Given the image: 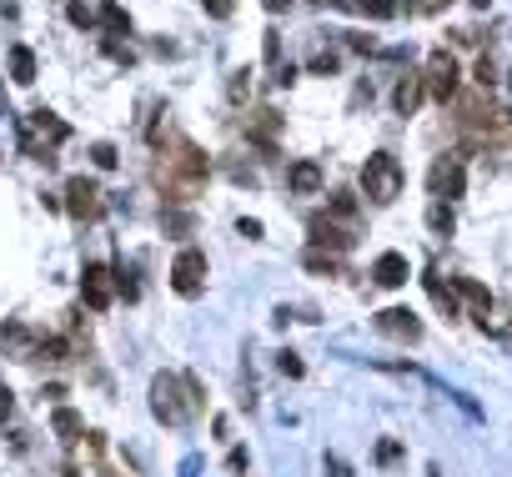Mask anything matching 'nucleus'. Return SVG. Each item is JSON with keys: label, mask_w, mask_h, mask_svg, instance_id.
<instances>
[{"label": "nucleus", "mask_w": 512, "mask_h": 477, "mask_svg": "<svg viewBox=\"0 0 512 477\" xmlns=\"http://www.w3.org/2000/svg\"><path fill=\"white\" fill-rule=\"evenodd\" d=\"M477 81H482V86H492V61H487V56L477 61Z\"/></svg>", "instance_id": "30"}, {"label": "nucleus", "mask_w": 512, "mask_h": 477, "mask_svg": "<svg viewBox=\"0 0 512 477\" xmlns=\"http://www.w3.org/2000/svg\"><path fill=\"white\" fill-rule=\"evenodd\" d=\"M11 412V392H0V417H6Z\"/></svg>", "instance_id": "33"}, {"label": "nucleus", "mask_w": 512, "mask_h": 477, "mask_svg": "<svg viewBox=\"0 0 512 477\" xmlns=\"http://www.w3.org/2000/svg\"><path fill=\"white\" fill-rule=\"evenodd\" d=\"M422 282H427V297H432V302H437V307H442L447 317H457V287H447V282H442L437 272H427Z\"/></svg>", "instance_id": "16"}, {"label": "nucleus", "mask_w": 512, "mask_h": 477, "mask_svg": "<svg viewBox=\"0 0 512 477\" xmlns=\"http://www.w3.org/2000/svg\"><path fill=\"white\" fill-rule=\"evenodd\" d=\"M206 6V16H216V21H226L231 11H236V0H201Z\"/></svg>", "instance_id": "25"}, {"label": "nucleus", "mask_w": 512, "mask_h": 477, "mask_svg": "<svg viewBox=\"0 0 512 477\" xmlns=\"http://www.w3.org/2000/svg\"><path fill=\"white\" fill-rule=\"evenodd\" d=\"M66 136H71V126H66V121H56L51 111H31V116L21 121V146H26L36 161H51L46 141L56 146V141H66Z\"/></svg>", "instance_id": "3"}, {"label": "nucleus", "mask_w": 512, "mask_h": 477, "mask_svg": "<svg viewBox=\"0 0 512 477\" xmlns=\"http://www.w3.org/2000/svg\"><path fill=\"white\" fill-rule=\"evenodd\" d=\"M66 211H71L76 221H96V216L106 211L101 186H96L91 176H71V181H66Z\"/></svg>", "instance_id": "6"}, {"label": "nucleus", "mask_w": 512, "mask_h": 477, "mask_svg": "<svg viewBox=\"0 0 512 477\" xmlns=\"http://www.w3.org/2000/svg\"><path fill=\"white\" fill-rule=\"evenodd\" d=\"M457 111H462V126H467V131H482L487 141H492V136H507V131H512V111H497V106H492L487 96H467V101H462Z\"/></svg>", "instance_id": "4"}, {"label": "nucleus", "mask_w": 512, "mask_h": 477, "mask_svg": "<svg viewBox=\"0 0 512 477\" xmlns=\"http://www.w3.org/2000/svg\"><path fill=\"white\" fill-rule=\"evenodd\" d=\"M307 231H312V252H322V247H327L332 257H337V252H352V242H357V236H352L347 226H337L332 216H312V226H307Z\"/></svg>", "instance_id": "9"}, {"label": "nucleus", "mask_w": 512, "mask_h": 477, "mask_svg": "<svg viewBox=\"0 0 512 477\" xmlns=\"http://www.w3.org/2000/svg\"><path fill=\"white\" fill-rule=\"evenodd\" d=\"M452 287H457V297L477 302V312H482V327H487V307H492V292H487V287H477V282H467V277H457Z\"/></svg>", "instance_id": "17"}, {"label": "nucleus", "mask_w": 512, "mask_h": 477, "mask_svg": "<svg viewBox=\"0 0 512 477\" xmlns=\"http://www.w3.org/2000/svg\"><path fill=\"white\" fill-rule=\"evenodd\" d=\"M91 156H96V166H101V171H111V166H116V146H106V141H101Z\"/></svg>", "instance_id": "28"}, {"label": "nucleus", "mask_w": 512, "mask_h": 477, "mask_svg": "<svg viewBox=\"0 0 512 477\" xmlns=\"http://www.w3.org/2000/svg\"><path fill=\"white\" fill-rule=\"evenodd\" d=\"M101 21H106L116 36H126V31H131V21H126V11H121V6H106V11H101Z\"/></svg>", "instance_id": "23"}, {"label": "nucleus", "mask_w": 512, "mask_h": 477, "mask_svg": "<svg viewBox=\"0 0 512 477\" xmlns=\"http://www.w3.org/2000/svg\"><path fill=\"white\" fill-rule=\"evenodd\" d=\"M287 181H292V191H302V196L322 191V171H317V161H297V166L287 171Z\"/></svg>", "instance_id": "15"}, {"label": "nucleus", "mask_w": 512, "mask_h": 477, "mask_svg": "<svg viewBox=\"0 0 512 477\" xmlns=\"http://www.w3.org/2000/svg\"><path fill=\"white\" fill-rule=\"evenodd\" d=\"M171 287H176L181 297H196V292L206 287V252L186 247V252L171 262Z\"/></svg>", "instance_id": "7"}, {"label": "nucleus", "mask_w": 512, "mask_h": 477, "mask_svg": "<svg viewBox=\"0 0 512 477\" xmlns=\"http://www.w3.org/2000/svg\"><path fill=\"white\" fill-rule=\"evenodd\" d=\"M206 171H211V161L201 156V146L176 141V146L161 151V161H156V186H161L166 196H176V201H191V196L206 186Z\"/></svg>", "instance_id": "1"}, {"label": "nucleus", "mask_w": 512, "mask_h": 477, "mask_svg": "<svg viewBox=\"0 0 512 477\" xmlns=\"http://www.w3.org/2000/svg\"><path fill=\"white\" fill-rule=\"evenodd\" d=\"M56 432H61L66 442H76V437H81V417H76L71 407H61V412H56Z\"/></svg>", "instance_id": "21"}, {"label": "nucleus", "mask_w": 512, "mask_h": 477, "mask_svg": "<svg viewBox=\"0 0 512 477\" xmlns=\"http://www.w3.org/2000/svg\"><path fill=\"white\" fill-rule=\"evenodd\" d=\"M277 367H282V372H287V377H302V372H307V367H302V357H297V352H282V357H277Z\"/></svg>", "instance_id": "27"}, {"label": "nucleus", "mask_w": 512, "mask_h": 477, "mask_svg": "<svg viewBox=\"0 0 512 477\" xmlns=\"http://www.w3.org/2000/svg\"><path fill=\"white\" fill-rule=\"evenodd\" d=\"M0 111H6V86H0Z\"/></svg>", "instance_id": "34"}, {"label": "nucleus", "mask_w": 512, "mask_h": 477, "mask_svg": "<svg viewBox=\"0 0 512 477\" xmlns=\"http://www.w3.org/2000/svg\"><path fill=\"white\" fill-rule=\"evenodd\" d=\"M362 191H367L377 206H387V201H397V196H402V166H397V156H392V151L367 156V166H362Z\"/></svg>", "instance_id": "2"}, {"label": "nucleus", "mask_w": 512, "mask_h": 477, "mask_svg": "<svg viewBox=\"0 0 512 477\" xmlns=\"http://www.w3.org/2000/svg\"><path fill=\"white\" fill-rule=\"evenodd\" d=\"M427 91H432V101H452L457 96V61L447 56V51H432L427 56Z\"/></svg>", "instance_id": "8"}, {"label": "nucleus", "mask_w": 512, "mask_h": 477, "mask_svg": "<svg viewBox=\"0 0 512 477\" xmlns=\"http://www.w3.org/2000/svg\"><path fill=\"white\" fill-rule=\"evenodd\" d=\"M377 332H382V337H397V342H422V322H417L407 307L377 312Z\"/></svg>", "instance_id": "12"}, {"label": "nucleus", "mask_w": 512, "mask_h": 477, "mask_svg": "<svg viewBox=\"0 0 512 477\" xmlns=\"http://www.w3.org/2000/svg\"><path fill=\"white\" fill-rule=\"evenodd\" d=\"M11 76H16L21 86H31V81H36V56H31L26 46H16V51H11Z\"/></svg>", "instance_id": "19"}, {"label": "nucleus", "mask_w": 512, "mask_h": 477, "mask_svg": "<svg viewBox=\"0 0 512 477\" xmlns=\"http://www.w3.org/2000/svg\"><path fill=\"white\" fill-rule=\"evenodd\" d=\"M307 267L312 272H327V277H337L342 267H337V257H322V252H307Z\"/></svg>", "instance_id": "24"}, {"label": "nucleus", "mask_w": 512, "mask_h": 477, "mask_svg": "<svg viewBox=\"0 0 512 477\" xmlns=\"http://www.w3.org/2000/svg\"><path fill=\"white\" fill-rule=\"evenodd\" d=\"M151 412L161 422H186L196 412V402H181V382L176 377H156L151 382Z\"/></svg>", "instance_id": "5"}, {"label": "nucleus", "mask_w": 512, "mask_h": 477, "mask_svg": "<svg viewBox=\"0 0 512 477\" xmlns=\"http://www.w3.org/2000/svg\"><path fill=\"white\" fill-rule=\"evenodd\" d=\"M81 292H86V307H96V312H106V307H111V297H116V282H111V267H101V262H91V267L81 272Z\"/></svg>", "instance_id": "11"}, {"label": "nucleus", "mask_w": 512, "mask_h": 477, "mask_svg": "<svg viewBox=\"0 0 512 477\" xmlns=\"http://www.w3.org/2000/svg\"><path fill=\"white\" fill-rule=\"evenodd\" d=\"M422 91H427V81H422V76H407V81L397 86V96H392V106H397L402 116H412V111L422 106Z\"/></svg>", "instance_id": "14"}, {"label": "nucleus", "mask_w": 512, "mask_h": 477, "mask_svg": "<svg viewBox=\"0 0 512 477\" xmlns=\"http://www.w3.org/2000/svg\"><path fill=\"white\" fill-rule=\"evenodd\" d=\"M442 6H447V0H417L412 11H442Z\"/></svg>", "instance_id": "31"}, {"label": "nucleus", "mask_w": 512, "mask_h": 477, "mask_svg": "<svg viewBox=\"0 0 512 477\" xmlns=\"http://www.w3.org/2000/svg\"><path fill=\"white\" fill-rule=\"evenodd\" d=\"M246 131H251V141L272 146V131H277V111H256V116L246 121Z\"/></svg>", "instance_id": "18"}, {"label": "nucleus", "mask_w": 512, "mask_h": 477, "mask_svg": "<svg viewBox=\"0 0 512 477\" xmlns=\"http://www.w3.org/2000/svg\"><path fill=\"white\" fill-rule=\"evenodd\" d=\"M332 211H337V216H352V211H357L352 191H332Z\"/></svg>", "instance_id": "26"}, {"label": "nucleus", "mask_w": 512, "mask_h": 477, "mask_svg": "<svg viewBox=\"0 0 512 477\" xmlns=\"http://www.w3.org/2000/svg\"><path fill=\"white\" fill-rule=\"evenodd\" d=\"M262 6H267V11L277 16V11H287V6H292V0H262Z\"/></svg>", "instance_id": "32"}, {"label": "nucleus", "mask_w": 512, "mask_h": 477, "mask_svg": "<svg viewBox=\"0 0 512 477\" xmlns=\"http://www.w3.org/2000/svg\"><path fill=\"white\" fill-rule=\"evenodd\" d=\"M372 277H377L382 287H402V282L412 277V267H407V257H402V252H382V257L372 262Z\"/></svg>", "instance_id": "13"}, {"label": "nucleus", "mask_w": 512, "mask_h": 477, "mask_svg": "<svg viewBox=\"0 0 512 477\" xmlns=\"http://www.w3.org/2000/svg\"><path fill=\"white\" fill-rule=\"evenodd\" d=\"M71 26H81V31H86V26H91V11H86V6H71Z\"/></svg>", "instance_id": "29"}, {"label": "nucleus", "mask_w": 512, "mask_h": 477, "mask_svg": "<svg viewBox=\"0 0 512 477\" xmlns=\"http://www.w3.org/2000/svg\"><path fill=\"white\" fill-rule=\"evenodd\" d=\"M427 186H432V196H437V201H452V196H462V186H467V176H462V161H457V156H442V161L432 166Z\"/></svg>", "instance_id": "10"}, {"label": "nucleus", "mask_w": 512, "mask_h": 477, "mask_svg": "<svg viewBox=\"0 0 512 477\" xmlns=\"http://www.w3.org/2000/svg\"><path fill=\"white\" fill-rule=\"evenodd\" d=\"M427 226H432V231H452V206H447V201H432Z\"/></svg>", "instance_id": "22"}, {"label": "nucleus", "mask_w": 512, "mask_h": 477, "mask_svg": "<svg viewBox=\"0 0 512 477\" xmlns=\"http://www.w3.org/2000/svg\"><path fill=\"white\" fill-rule=\"evenodd\" d=\"M352 6H357L362 16H372V21H392V16H397V0H352Z\"/></svg>", "instance_id": "20"}]
</instances>
